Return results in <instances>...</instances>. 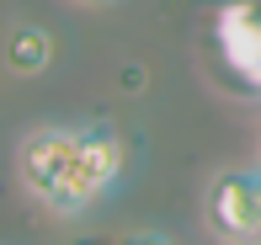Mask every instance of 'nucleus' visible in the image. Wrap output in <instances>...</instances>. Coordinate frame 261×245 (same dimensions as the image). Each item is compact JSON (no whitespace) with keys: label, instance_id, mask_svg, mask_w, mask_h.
<instances>
[{"label":"nucleus","instance_id":"1","mask_svg":"<svg viewBox=\"0 0 261 245\" xmlns=\"http://www.w3.org/2000/svg\"><path fill=\"white\" fill-rule=\"evenodd\" d=\"M16 181L54 219H86L128 176V139L112 123H38L16 139Z\"/></svg>","mask_w":261,"mask_h":245},{"label":"nucleus","instance_id":"2","mask_svg":"<svg viewBox=\"0 0 261 245\" xmlns=\"http://www.w3.org/2000/svg\"><path fill=\"white\" fill-rule=\"evenodd\" d=\"M203 229L219 245H261V160L219 166L203 186Z\"/></svg>","mask_w":261,"mask_h":245},{"label":"nucleus","instance_id":"3","mask_svg":"<svg viewBox=\"0 0 261 245\" xmlns=\"http://www.w3.org/2000/svg\"><path fill=\"white\" fill-rule=\"evenodd\" d=\"M54 53H59V43H54V32L43 27V21H11L6 38H0V64H6V75H16V80L48 75Z\"/></svg>","mask_w":261,"mask_h":245},{"label":"nucleus","instance_id":"4","mask_svg":"<svg viewBox=\"0 0 261 245\" xmlns=\"http://www.w3.org/2000/svg\"><path fill=\"white\" fill-rule=\"evenodd\" d=\"M117 245H181V240H176L171 229H149V224H144V229H128Z\"/></svg>","mask_w":261,"mask_h":245},{"label":"nucleus","instance_id":"5","mask_svg":"<svg viewBox=\"0 0 261 245\" xmlns=\"http://www.w3.org/2000/svg\"><path fill=\"white\" fill-rule=\"evenodd\" d=\"M240 75H245V86L261 96V27H256V43H251V53L240 59Z\"/></svg>","mask_w":261,"mask_h":245},{"label":"nucleus","instance_id":"6","mask_svg":"<svg viewBox=\"0 0 261 245\" xmlns=\"http://www.w3.org/2000/svg\"><path fill=\"white\" fill-rule=\"evenodd\" d=\"M80 6H117V0H80Z\"/></svg>","mask_w":261,"mask_h":245},{"label":"nucleus","instance_id":"7","mask_svg":"<svg viewBox=\"0 0 261 245\" xmlns=\"http://www.w3.org/2000/svg\"><path fill=\"white\" fill-rule=\"evenodd\" d=\"M256 160H261V128H256Z\"/></svg>","mask_w":261,"mask_h":245}]
</instances>
